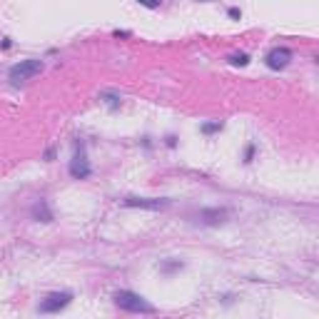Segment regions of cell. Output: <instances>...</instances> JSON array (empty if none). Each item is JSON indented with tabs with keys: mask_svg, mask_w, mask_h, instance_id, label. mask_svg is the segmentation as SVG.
<instances>
[{
	"mask_svg": "<svg viewBox=\"0 0 319 319\" xmlns=\"http://www.w3.org/2000/svg\"><path fill=\"white\" fill-rule=\"evenodd\" d=\"M115 307H120L122 312H132V314H155V304H150L143 294L130 290H120L113 294Z\"/></svg>",
	"mask_w": 319,
	"mask_h": 319,
	"instance_id": "obj_1",
	"label": "cell"
},
{
	"mask_svg": "<svg viewBox=\"0 0 319 319\" xmlns=\"http://www.w3.org/2000/svg\"><path fill=\"white\" fill-rule=\"evenodd\" d=\"M43 60H20V62H15L10 70H8V78H10V83L13 85H20V83H25L30 78H35V75H40L43 73Z\"/></svg>",
	"mask_w": 319,
	"mask_h": 319,
	"instance_id": "obj_2",
	"label": "cell"
},
{
	"mask_svg": "<svg viewBox=\"0 0 319 319\" xmlns=\"http://www.w3.org/2000/svg\"><path fill=\"white\" fill-rule=\"evenodd\" d=\"M230 217V209L227 207H212V209H200L195 215V222L202 225V227H220L225 225Z\"/></svg>",
	"mask_w": 319,
	"mask_h": 319,
	"instance_id": "obj_3",
	"label": "cell"
},
{
	"mask_svg": "<svg viewBox=\"0 0 319 319\" xmlns=\"http://www.w3.org/2000/svg\"><path fill=\"white\" fill-rule=\"evenodd\" d=\"M70 299H73L70 292H53V294H48V297L38 304V312H43V314H55V312L65 309V307L70 304Z\"/></svg>",
	"mask_w": 319,
	"mask_h": 319,
	"instance_id": "obj_4",
	"label": "cell"
},
{
	"mask_svg": "<svg viewBox=\"0 0 319 319\" xmlns=\"http://www.w3.org/2000/svg\"><path fill=\"white\" fill-rule=\"evenodd\" d=\"M90 172H92V170H90V162H87L85 147L78 145L73 160H70V174H73L75 180H85V177H90Z\"/></svg>",
	"mask_w": 319,
	"mask_h": 319,
	"instance_id": "obj_5",
	"label": "cell"
},
{
	"mask_svg": "<svg viewBox=\"0 0 319 319\" xmlns=\"http://www.w3.org/2000/svg\"><path fill=\"white\" fill-rule=\"evenodd\" d=\"M125 207H140V209H165L170 207V200L167 197H125L122 200Z\"/></svg>",
	"mask_w": 319,
	"mask_h": 319,
	"instance_id": "obj_6",
	"label": "cell"
},
{
	"mask_svg": "<svg viewBox=\"0 0 319 319\" xmlns=\"http://www.w3.org/2000/svg\"><path fill=\"white\" fill-rule=\"evenodd\" d=\"M290 60H292V50H290V48H272V50L267 53L264 62H267V67H269V70H285V67L290 65Z\"/></svg>",
	"mask_w": 319,
	"mask_h": 319,
	"instance_id": "obj_7",
	"label": "cell"
},
{
	"mask_svg": "<svg viewBox=\"0 0 319 319\" xmlns=\"http://www.w3.org/2000/svg\"><path fill=\"white\" fill-rule=\"evenodd\" d=\"M30 215H32V220H38V222H53V212H50V207L43 202V200H38V202L32 204Z\"/></svg>",
	"mask_w": 319,
	"mask_h": 319,
	"instance_id": "obj_8",
	"label": "cell"
},
{
	"mask_svg": "<svg viewBox=\"0 0 319 319\" xmlns=\"http://www.w3.org/2000/svg\"><path fill=\"white\" fill-rule=\"evenodd\" d=\"M100 100H102L110 110H117V108L122 105V97H120L117 92H100Z\"/></svg>",
	"mask_w": 319,
	"mask_h": 319,
	"instance_id": "obj_9",
	"label": "cell"
},
{
	"mask_svg": "<svg viewBox=\"0 0 319 319\" xmlns=\"http://www.w3.org/2000/svg\"><path fill=\"white\" fill-rule=\"evenodd\" d=\"M200 130H202L204 135H215V132H220V130H222V122H204Z\"/></svg>",
	"mask_w": 319,
	"mask_h": 319,
	"instance_id": "obj_10",
	"label": "cell"
},
{
	"mask_svg": "<svg viewBox=\"0 0 319 319\" xmlns=\"http://www.w3.org/2000/svg\"><path fill=\"white\" fill-rule=\"evenodd\" d=\"M230 62H232L234 67H244V65L250 62V55H244V53H237V55H232V58H230Z\"/></svg>",
	"mask_w": 319,
	"mask_h": 319,
	"instance_id": "obj_11",
	"label": "cell"
},
{
	"mask_svg": "<svg viewBox=\"0 0 319 319\" xmlns=\"http://www.w3.org/2000/svg\"><path fill=\"white\" fill-rule=\"evenodd\" d=\"M182 267H185V264H182L180 260H174V262H165V264H162V272H174V269H182Z\"/></svg>",
	"mask_w": 319,
	"mask_h": 319,
	"instance_id": "obj_12",
	"label": "cell"
},
{
	"mask_svg": "<svg viewBox=\"0 0 319 319\" xmlns=\"http://www.w3.org/2000/svg\"><path fill=\"white\" fill-rule=\"evenodd\" d=\"M140 5H145V8H150V10H155V8H160L162 5V0H137Z\"/></svg>",
	"mask_w": 319,
	"mask_h": 319,
	"instance_id": "obj_13",
	"label": "cell"
},
{
	"mask_svg": "<svg viewBox=\"0 0 319 319\" xmlns=\"http://www.w3.org/2000/svg\"><path fill=\"white\" fill-rule=\"evenodd\" d=\"M252 155H255V145L247 147V152H244V162H252Z\"/></svg>",
	"mask_w": 319,
	"mask_h": 319,
	"instance_id": "obj_14",
	"label": "cell"
},
{
	"mask_svg": "<svg viewBox=\"0 0 319 319\" xmlns=\"http://www.w3.org/2000/svg\"><path fill=\"white\" fill-rule=\"evenodd\" d=\"M242 13H239V8H230V18H239Z\"/></svg>",
	"mask_w": 319,
	"mask_h": 319,
	"instance_id": "obj_15",
	"label": "cell"
}]
</instances>
